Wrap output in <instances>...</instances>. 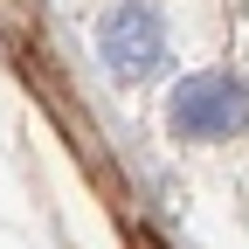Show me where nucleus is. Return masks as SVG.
Instances as JSON below:
<instances>
[{"label":"nucleus","instance_id":"1","mask_svg":"<svg viewBox=\"0 0 249 249\" xmlns=\"http://www.w3.org/2000/svg\"><path fill=\"white\" fill-rule=\"evenodd\" d=\"M166 132L180 145H222L249 132V76L229 70H201V76H180L166 90Z\"/></svg>","mask_w":249,"mask_h":249},{"label":"nucleus","instance_id":"2","mask_svg":"<svg viewBox=\"0 0 249 249\" xmlns=\"http://www.w3.org/2000/svg\"><path fill=\"white\" fill-rule=\"evenodd\" d=\"M97 55L118 83H145L166 70V14L152 0H111L97 21Z\"/></svg>","mask_w":249,"mask_h":249}]
</instances>
